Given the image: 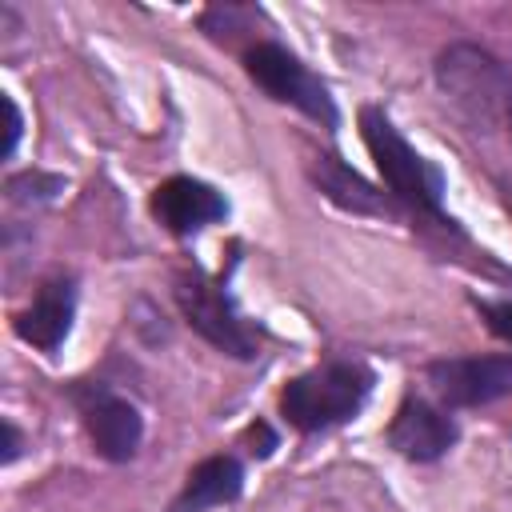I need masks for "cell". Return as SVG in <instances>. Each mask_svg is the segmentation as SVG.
I'll return each mask as SVG.
<instances>
[{
    "mask_svg": "<svg viewBox=\"0 0 512 512\" xmlns=\"http://www.w3.org/2000/svg\"><path fill=\"white\" fill-rule=\"evenodd\" d=\"M0 104H4V116H8V124H4V156H12L24 124H20V108H16V100H12V96H4Z\"/></svg>",
    "mask_w": 512,
    "mask_h": 512,
    "instance_id": "9a60e30c",
    "label": "cell"
},
{
    "mask_svg": "<svg viewBox=\"0 0 512 512\" xmlns=\"http://www.w3.org/2000/svg\"><path fill=\"white\" fill-rule=\"evenodd\" d=\"M68 396H72V404L80 412V424H84L92 448L104 460L124 464V460L136 456L140 436H144V420H140V412H136L132 400L116 396L104 384H88V380H76L68 388Z\"/></svg>",
    "mask_w": 512,
    "mask_h": 512,
    "instance_id": "8992f818",
    "label": "cell"
},
{
    "mask_svg": "<svg viewBox=\"0 0 512 512\" xmlns=\"http://www.w3.org/2000/svg\"><path fill=\"white\" fill-rule=\"evenodd\" d=\"M256 16H260V12L240 8V4H216V8H208V12L200 16V28H204L212 40L232 44V40H236V32H248Z\"/></svg>",
    "mask_w": 512,
    "mask_h": 512,
    "instance_id": "4fadbf2b",
    "label": "cell"
},
{
    "mask_svg": "<svg viewBox=\"0 0 512 512\" xmlns=\"http://www.w3.org/2000/svg\"><path fill=\"white\" fill-rule=\"evenodd\" d=\"M228 212V200L204 184V180H192V176H172L164 180L156 192H152V216L172 232V236H188V232H200L216 220H224Z\"/></svg>",
    "mask_w": 512,
    "mask_h": 512,
    "instance_id": "9c48e42d",
    "label": "cell"
},
{
    "mask_svg": "<svg viewBox=\"0 0 512 512\" xmlns=\"http://www.w3.org/2000/svg\"><path fill=\"white\" fill-rule=\"evenodd\" d=\"M476 308H480V316L488 320V328H492L500 340H508V344H512V304H508V300H500V304L480 300Z\"/></svg>",
    "mask_w": 512,
    "mask_h": 512,
    "instance_id": "5bb4252c",
    "label": "cell"
},
{
    "mask_svg": "<svg viewBox=\"0 0 512 512\" xmlns=\"http://www.w3.org/2000/svg\"><path fill=\"white\" fill-rule=\"evenodd\" d=\"M440 92L472 120V124H504L512 104V72L488 48L456 40L436 56Z\"/></svg>",
    "mask_w": 512,
    "mask_h": 512,
    "instance_id": "7a4b0ae2",
    "label": "cell"
},
{
    "mask_svg": "<svg viewBox=\"0 0 512 512\" xmlns=\"http://www.w3.org/2000/svg\"><path fill=\"white\" fill-rule=\"evenodd\" d=\"M504 128H508V136H512V104H508V116H504Z\"/></svg>",
    "mask_w": 512,
    "mask_h": 512,
    "instance_id": "ac0fdd59",
    "label": "cell"
},
{
    "mask_svg": "<svg viewBox=\"0 0 512 512\" xmlns=\"http://www.w3.org/2000/svg\"><path fill=\"white\" fill-rule=\"evenodd\" d=\"M20 456V432L12 420H4V464H12Z\"/></svg>",
    "mask_w": 512,
    "mask_h": 512,
    "instance_id": "2e32d148",
    "label": "cell"
},
{
    "mask_svg": "<svg viewBox=\"0 0 512 512\" xmlns=\"http://www.w3.org/2000/svg\"><path fill=\"white\" fill-rule=\"evenodd\" d=\"M176 304L184 312V320L224 356L236 360H252L256 356V336L252 328L240 320L236 304L228 300V292L220 284H212L204 272H184L176 280Z\"/></svg>",
    "mask_w": 512,
    "mask_h": 512,
    "instance_id": "5b68a950",
    "label": "cell"
},
{
    "mask_svg": "<svg viewBox=\"0 0 512 512\" xmlns=\"http://www.w3.org/2000/svg\"><path fill=\"white\" fill-rule=\"evenodd\" d=\"M248 436H252V444H260V448H256L260 456H268V452L276 448V436L268 432V424H252V428H248Z\"/></svg>",
    "mask_w": 512,
    "mask_h": 512,
    "instance_id": "e0dca14e",
    "label": "cell"
},
{
    "mask_svg": "<svg viewBox=\"0 0 512 512\" xmlns=\"http://www.w3.org/2000/svg\"><path fill=\"white\" fill-rule=\"evenodd\" d=\"M388 444L404 460L428 464V460H440L456 444V424L444 408L428 404L424 396H408L388 424Z\"/></svg>",
    "mask_w": 512,
    "mask_h": 512,
    "instance_id": "ba28073f",
    "label": "cell"
},
{
    "mask_svg": "<svg viewBox=\"0 0 512 512\" xmlns=\"http://www.w3.org/2000/svg\"><path fill=\"white\" fill-rule=\"evenodd\" d=\"M372 392V372L356 360H328L312 372H300L280 392V412L300 432H324L360 412Z\"/></svg>",
    "mask_w": 512,
    "mask_h": 512,
    "instance_id": "6da1fadb",
    "label": "cell"
},
{
    "mask_svg": "<svg viewBox=\"0 0 512 512\" xmlns=\"http://www.w3.org/2000/svg\"><path fill=\"white\" fill-rule=\"evenodd\" d=\"M428 384L452 408L492 404L512 392V356H452L428 364Z\"/></svg>",
    "mask_w": 512,
    "mask_h": 512,
    "instance_id": "52a82bcc",
    "label": "cell"
},
{
    "mask_svg": "<svg viewBox=\"0 0 512 512\" xmlns=\"http://www.w3.org/2000/svg\"><path fill=\"white\" fill-rule=\"evenodd\" d=\"M312 180H316V188H320L332 204H340V208H348V212H376V216L388 212V200H384L360 172H352L348 164H340L336 156H316V160H312Z\"/></svg>",
    "mask_w": 512,
    "mask_h": 512,
    "instance_id": "7c38bea8",
    "label": "cell"
},
{
    "mask_svg": "<svg viewBox=\"0 0 512 512\" xmlns=\"http://www.w3.org/2000/svg\"><path fill=\"white\" fill-rule=\"evenodd\" d=\"M240 488H244L240 460L236 456H208L188 472L180 496L172 500V512H208L216 504H232L240 496Z\"/></svg>",
    "mask_w": 512,
    "mask_h": 512,
    "instance_id": "8fae6325",
    "label": "cell"
},
{
    "mask_svg": "<svg viewBox=\"0 0 512 512\" xmlns=\"http://www.w3.org/2000/svg\"><path fill=\"white\" fill-rule=\"evenodd\" d=\"M72 316H76V284L68 276H52L40 284L32 304L16 312V336L40 352H56L72 332Z\"/></svg>",
    "mask_w": 512,
    "mask_h": 512,
    "instance_id": "30bf717a",
    "label": "cell"
},
{
    "mask_svg": "<svg viewBox=\"0 0 512 512\" xmlns=\"http://www.w3.org/2000/svg\"><path fill=\"white\" fill-rule=\"evenodd\" d=\"M360 136H364V148L376 160L388 192L396 200L412 204L416 212H428V216L444 220V208H440L444 180H440V172L400 136V128L388 120V112H380L372 104L360 108Z\"/></svg>",
    "mask_w": 512,
    "mask_h": 512,
    "instance_id": "3957f363",
    "label": "cell"
},
{
    "mask_svg": "<svg viewBox=\"0 0 512 512\" xmlns=\"http://www.w3.org/2000/svg\"><path fill=\"white\" fill-rule=\"evenodd\" d=\"M244 72H248L272 100L300 108L304 116L320 120L324 128H336L340 116H336V104H332L324 80L312 76L308 64H304L296 52H288L284 44H276V40H256V44H248V48H244Z\"/></svg>",
    "mask_w": 512,
    "mask_h": 512,
    "instance_id": "277c9868",
    "label": "cell"
}]
</instances>
